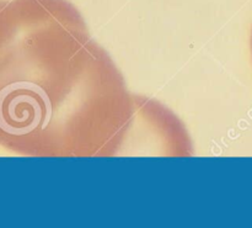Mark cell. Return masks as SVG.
Here are the masks:
<instances>
[{
    "label": "cell",
    "instance_id": "6da1fadb",
    "mask_svg": "<svg viewBox=\"0 0 252 228\" xmlns=\"http://www.w3.org/2000/svg\"><path fill=\"white\" fill-rule=\"evenodd\" d=\"M9 73L0 130L20 152L44 158L123 155L138 96L68 0H12L0 10Z\"/></svg>",
    "mask_w": 252,
    "mask_h": 228
},
{
    "label": "cell",
    "instance_id": "7a4b0ae2",
    "mask_svg": "<svg viewBox=\"0 0 252 228\" xmlns=\"http://www.w3.org/2000/svg\"><path fill=\"white\" fill-rule=\"evenodd\" d=\"M251 53H252V32H251Z\"/></svg>",
    "mask_w": 252,
    "mask_h": 228
}]
</instances>
